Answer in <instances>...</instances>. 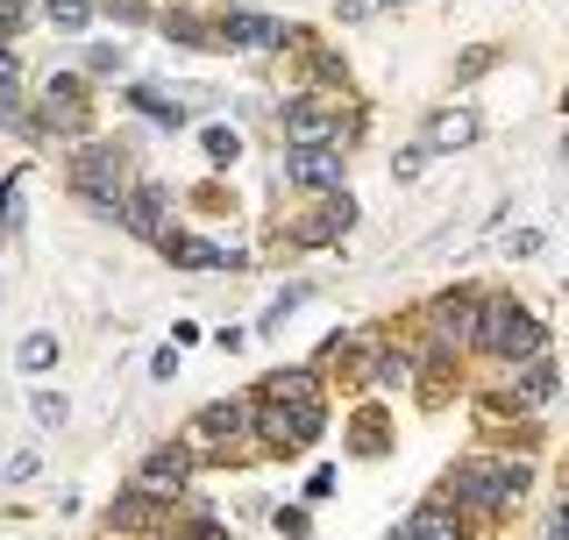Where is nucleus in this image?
Here are the masks:
<instances>
[{"label": "nucleus", "instance_id": "f257e3e1", "mask_svg": "<svg viewBox=\"0 0 569 540\" xmlns=\"http://www.w3.org/2000/svg\"><path fill=\"white\" fill-rule=\"evenodd\" d=\"M527 483L533 470L520 456H498V448H477V456H462L449 477H441V506L462 512L470 527H498V519H512L520 512V498H527Z\"/></svg>", "mask_w": 569, "mask_h": 540}, {"label": "nucleus", "instance_id": "f03ea898", "mask_svg": "<svg viewBox=\"0 0 569 540\" xmlns=\"http://www.w3.org/2000/svg\"><path fill=\"white\" fill-rule=\"evenodd\" d=\"M485 299H491V292H477V284H449V292H435V299L420 306V334H427L420 363H427V370H456L462 356L477 349V320H485Z\"/></svg>", "mask_w": 569, "mask_h": 540}, {"label": "nucleus", "instance_id": "7ed1b4c3", "mask_svg": "<svg viewBox=\"0 0 569 540\" xmlns=\"http://www.w3.org/2000/svg\"><path fill=\"white\" fill-rule=\"evenodd\" d=\"M477 356H491L498 370H520V363H533V356H548L541 313H533L527 299H512V292H491L485 320H477Z\"/></svg>", "mask_w": 569, "mask_h": 540}, {"label": "nucleus", "instance_id": "20e7f679", "mask_svg": "<svg viewBox=\"0 0 569 540\" xmlns=\"http://www.w3.org/2000/svg\"><path fill=\"white\" fill-rule=\"evenodd\" d=\"M64 186L79 192L100 221H121V207H129V150H121V142L86 136L79 150L64 157Z\"/></svg>", "mask_w": 569, "mask_h": 540}, {"label": "nucleus", "instance_id": "39448f33", "mask_svg": "<svg viewBox=\"0 0 569 540\" xmlns=\"http://www.w3.org/2000/svg\"><path fill=\"white\" fill-rule=\"evenodd\" d=\"M278 136L284 150H328V142H342L349 150V114H342V93H299L278 107Z\"/></svg>", "mask_w": 569, "mask_h": 540}, {"label": "nucleus", "instance_id": "423d86ee", "mask_svg": "<svg viewBox=\"0 0 569 540\" xmlns=\"http://www.w3.org/2000/svg\"><path fill=\"white\" fill-rule=\"evenodd\" d=\"M36 121H43V136H64V142L93 136V93H86L79 71H50L43 93H36Z\"/></svg>", "mask_w": 569, "mask_h": 540}, {"label": "nucleus", "instance_id": "0eeeda50", "mask_svg": "<svg viewBox=\"0 0 569 540\" xmlns=\"http://www.w3.org/2000/svg\"><path fill=\"white\" fill-rule=\"evenodd\" d=\"M257 434V391H242V399H213L192 412V427H186V441L200 448V462L213 456V448H228V441H249Z\"/></svg>", "mask_w": 569, "mask_h": 540}, {"label": "nucleus", "instance_id": "6e6552de", "mask_svg": "<svg viewBox=\"0 0 569 540\" xmlns=\"http://www.w3.org/2000/svg\"><path fill=\"white\" fill-rule=\"evenodd\" d=\"M213 29H221V50H299L307 43V29L278 22V14H257V8H221Z\"/></svg>", "mask_w": 569, "mask_h": 540}, {"label": "nucleus", "instance_id": "1a4fd4ad", "mask_svg": "<svg viewBox=\"0 0 569 540\" xmlns=\"http://www.w3.org/2000/svg\"><path fill=\"white\" fill-rule=\"evenodd\" d=\"M192 470H200V448L192 441H157L150 456L136 462V491H150L157 506H171V498H186Z\"/></svg>", "mask_w": 569, "mask_h": 540}, {"label": "nucleus", "instance_id": "9d476101", "mask_svg": "<svg viewBox=\"0 0 569 540\" xmlns=\"http://www.w3.org/2000/svg\"><path fill=\"white\" fill-rule=\"evenodd\" d=\"M284 186L292 192H313V200H328V192H349V150L342 142H328V150H284Z\"/></svg>", "mask_w": 569, "mask_h": 540}, {"label": "nucleus", "instance_id": "9b49d317", "mask_svg": "<svg viewBox=\"0 0 569 540\" xmlns=\"http://www.w3.org/2000/svg\"><path fill=\"white\" fill-rule=\"evenodd\" d=\"M356 213H363V207H356L349 192H328V200H313L292 228H284V242H292V249H335L356 228Z\"/></svg>", "mask_w": 569, "mask_h": 540}, {"label": "nucleus", "instance_id": "f8f14e48", "mask_svg": "<svg viewBox=\"0 0 569 540\" xmlns=\"http://www.w3.org/2000/svg\"><path fill=\"white\" fill-rule=\"evenodd\" d=\"M121 228H129V236H142V242H164V236H171V192L157 186V178H142V186H129Z\"/></svg>", "mask_w": 569, "mask_h": 540}, {"label": "nucleus", "instance_id": "ddd939ff", "mask_svg": "<svg viewBox=\"0 0 569 540\" xmlns=\"http://www.w3.org/2000/svg\"><path fill=\"white\" fill-rule=\"evenodd\" d=\"M164 257L178 263V270H249V257L242 249H221V242H207V236H192V228H171L164 242Z\"/></svg>", "mask_w": 569, "mask_h": 540}, {"label": "nucleus", "instance_id": "4468645a", "mask_svg": "<svg viewBox=\"0 0 569 540\" xmlns=\"http://www.w3.org/2000/svg\"><path fill=\"white\" fill-rule=\"evenodd\" d=\"M477 136H485L477 107H435V114H427V129H420V142H427L435 157H449V150H470Z\"/></svg>", "mask_w": 569, "mask_h": 540}, {"label": "nucleus", "instance_id": "2eb2a0df", "mask_svg": "<svg viewBox=\"0 0 569 540\" xmlns=\"http://www.w3.org/2000/svg\"><path fill=\"white\" fill-rule=\"evenodd\" d=\"M391 540H470V519L449 512L441 498H427V506H413L399 527H391Z\"/></svg>", "mask_w": 569, "mask_h": 540}, {"label": "nucleus", "instance_id": "dca6fc26", "mask_svg": "<svg viewBox=\"0 0 569 540\" xmlns=\"http://www.w3.org/2000/svg\"><path fill=\"white\" fill-rule=\"evenodd\" d=\"M178 93H186V86H150V79H142L121 100H129L142 121H157V129H186V100H178Z\"/></svg>", "mask_w": 569, "mask_h": 540}, {"label": "nucleus", "instance_id": "f3484780", "mask_svg": "<svg viewBox=\"0 0 569 540\" xmlns=\"http://www.w3.org/2000/svg\"><path fill=\"white\" fill-rule=\"evenodd\" d=\"M506 399H512V412H533V406H548L556 399V363L548 356H533V363H520L506 377Z\"/></svg>", "mask_w": 569, "mask_h": 540}, {"label": "nucleus", "instance_id": "a211bd4d", "mask_svg": "<svg viewBox=\"0 0 569 540\" xmlns=\"http://www.w3.org/2000/svg\"><path fill=\"white\" fill-rule=\"evenodd\" d=\"M157 519H164V506H157L150 491H121L114 506H107V533H157Z\"/></svg>", "mask_w": 569, "mask_h": 540}, {"label": "nucleus", "instance_id": "6ab92c4d", "mask_svg": "<svg viewBox=\"0 0 569 540\" xmlns=\"http://www.w3.org/2000/svg\"><path fill=\"white\" fill-rule=\"evenodd\" d=\"M257 399H278V406H307V399H320V370L313 363H299V370H271L257 384Z\"/></svg>", "mask_w": 569, "mask_h": 540}, {"label": "nucleus", "instance_id": "aec40b11", "mask_svg": "<svg viewBox=\"0 0 569 540\" xmlns=\"http://www.w3.org/2000/svg\"><path fill=\"white\" fill-rule=\"evenodd\" d=\"M157 22H164V36H171V43H186V50H221V29H213L207 14H192V8H164Z\"/></svg>", "mask_w": 569, "mask_h": 540}, {"label": "nucleus", "instance_id": "412c9836", "mask_svg": "<svg viewBox=\"0 0 569 540\" xmlns=\"http://www.w3.org/2000/svg\"><path fill=\"white\" fill-rule=\"evenodd\" d=\"M413 370H420V356H413V349H378V356H370V377H363V384L399 391V384H413Z\"/></svg>", "mask_w": 569, "mask_h": 540}, {"label": "nucleus", "instance_id": "4be33fe9", "mask_svg": "<svg viewBox=\"0 0 569 540\" xmlns=\"http://www.w3.org/2000/svg\"><path fill=\"white\" fill-rule=\"evenodd\" d=\"M14 370H22V377L58 370V334H50V328H36V334L22 341V349H14Z\"/></svg>", "mask_w": 569, "mask_h": 540}, {"label": "nucleus", "instance_id": "5701e85b", "mask_svg": "<svg viewBox=\"0 0 569 540\" xmlns=\"http://www.w3.org/2000/svg\"><path fill=\"white\" fill-rule=\"evenodd\" d=\"M43 14H50V29H58V36H86V29H93V0H43Z\"/></svg>", "mask_w": 569, "mask_h": 540}, {"label": "nucleus", "instance_id": "b1692460", "mask_svg": "<svg viewBox=\"0 0 569 540\" xmlns=\"http://www.w3.org/2000/svg\"><path fill=\"white\" fill-rule=\"evenodd\" d=\"M299 50H307V64H313V79H320V93H342V86H349V64H342V58H335V50H328V43H299Z\"/></svg>", "mask_w": 569, "mask_h": 540}, {"label": "nucleus", "instance_id": "393cba45", "mask_svg": "<svg viewBox=\"0 0 569 540\" xmlns=\"http://www.w3.org/2000/svg\"><path fill=\"white\" fill-rule=\"evenodd\" d=\"M200 157H207L213 171H228V164H236V157H242V136H236V129H221V121H213V129H200Z\"/></svg>", "mask_w": 569, "mask_h": 540}, {"label": "nucleus", "instance_id": "a878e982", "mask_svg": "<svg viewBox=\"0 0 569 540\" xmlns=\"http://www.w3.org/2000/svg\"><path fill=\"white\" fill-rule=\"evenodd\" d=\"M307 299H313V284H284V292H278L271 306H263V320H257V328H263V334H278V328H284V320H292Z\"/></svg>", "mask_w": 569, "mask_h": 540}, {"label": "nucleus", "instance_id": "bb28decb", "mask_svg": "<svg viewBox=\"0 0 569 540\" xmlns=\"http://www.w3.org/2000/svg\"><path fill=\"white\" fill-rule=\"evenodd\" d=\"M14 200H22V178H0V242L22 236V207Z\"/></svg>", "mask_w": 569, "mask_h": 540}, {"label": "nucleus", "instance_id": "cd10ccee", "mask_svg": "<svg viewBox=\"0 0 569 540\" xmlns=\"http://www.w3.org/2000/svg\"><path fill=\"white\" fill-rule=\"evenodd\" d=\"M29 412H36V427H50V434H58V427L71 420V406H64V391H36V399H29Z\"/></svg>", "mask_w": 569, "mask_h": 540}, {"label": "nucleus", "instance_id": "c85d7f7f", "mask_svg": "<svg viewBox=\"0 0 569 540\" xmlns=\"http://www.w3.org/2000/svg\"><path fill=\"white\" fill-rule=\"evenodd\" d=\"M391 8H413V0H335V22H370V14H391Z\"/></svg>", "mask_w": 569, "mask_h": 540}, {"label": "nucleus", "instance_id": "c756f323", "mask_svg": "<svg viewBox=\"0 0 569 540\" xmlns=\"http://www.w3.org/2000/svg\"><path fill=\"white\" fill-rule=\"evenodd\" d=\"M86 71L114 79V71H129V50H121V43H86Z\"/></svg>", "mask_w": 569, "mask_h": 540}, {"label": "nucleus", "instance_id": "7c9ffc66", "mask_svg": "<svg viewBox=\"0 0 569 540\" xmlns=\"http://www.w3.org/2000/svg\"><path fill=\"white\" fill-rule=\"evenodd\" d=\"M427 157H435L427 142H413V150H399V157H391V178H399V186H406V178H420V171H427Z\"/></svg>", "mask_w": 569, "mask_h": 540}, {"label": "nucleus", "instance_id": "2f4dec72", "mask_svg": "<svg viewBox=\"0 0 569 540\" xmlns=\"http://www.w3.org/2000/svg\"><path fill=\"white\" fill-rule=\"evenodd\" d=\"M100 14H114V22H150V0H93Z\"/></svg>", "mask_w": 569, "mask_h": 540}, {"label": "nucleus", "instance_id": "473e14b6", "mask_svg": "<svg viewBox=\"0 0 569 540\" xmlns=\"http://www.w3.org/2000/svg\"><path fill=\"white\" fill-rule=\"evenodd\" d=\"M36 470H43V456H36V448H22V456H8V470H0V483H29Z\"/></svg>", "mask_w": 569, "mask_h": 540}, {"label": "nucleus", "instance_id": "72a5a7b5", "mask_svg": "<svg viewBox=\"0 0 569 540\" xmlns=\"http://www.w3.org/2000/svg\"><path fill=\"white\" fill-rule=\"evenodd\" d=\"M491 58H498V50H491V43H477V50H462V64H456V79H477V71H491Z\"/></svg>", "mask_w": 569, "mask_h": 540}, {"label": "nucleus", "instance_id": "f704fd0d", "mask_svg": "<svg viewBox=\"0 0 569 540\" xmlns=\"http://www.w3.org/2000/svg\"><path fill=\"white\" fill-rule=\"evenodd\" d=\"M22 22H29L22 0H0V43H8V36H22Z\"/></svg>", "mask_w": 569, "mask_h": 540}, {"label": "nucleus", "instance_id": "c9c22d12", "mask_svg": "<svg viewBox=\"0 0 569 540\" xmlns=\"http://www.w3.org/2000/svg\"><path fill=\"white\" fill-rule=\"evenodd\" d=\"M320 498H335V470H328V462L307 477V506H320Z\"/></svg>", "mask_w": 569, "mask_h": 540}, {"label": "nucleus", "instance_id": "e433bc0d", "mask_svg": "<svg viewBox=\"0 0 569 540\" xmlns=\"http://www.w3.org/2000/svg\"><path fill=\"white\" fill-rule=\"evenodd\" d=\"M178 540H228V527H221V519H186V533H178Z\"/></svg>", "mask_w": 569, "mask_h": 540}, {"label": "nucleus", "instance_id": "4c0bfd02", "mask_svg": "<svg viewBox=\"0 0 569 540\" xmlns=\"http://www.w3.org/2000/svg\"><path fill=\"white\" fill-rule=\"evenodd\" d=\"M278 533H292V540H307V506H284V512H278Z\"/></svg>", "mask_w": 569, "mask_h": 540}, {"label": "nucleus", "instance_id": "58836bf2", "mask_svg": "<svg viewBox=\"0 0 569 540\" xmlns=\"http://www.w3.org/2000/svg\"><path fill=\"white\" fill-rule=\"evenodd\" d=\"M150 377H157V384H171V377H178V349H157V363H150Z\"/></svg>", "mask_w": 569, "mask_h": 540}, {"label": "nucleus", "instance_id": "ea45409f", "mask_svg": "<svg viewBox=\"0 0 569 540\" xmlns=\"http://www.w3.org/2000/svg\"><path fill=\"white\" fill-rule=\"evenodd\" d=\"M512 257H541V228H520V236H512Z\"/></svg>", "mask_w": 569, "mask_h": 540}, {"label": "nucleus", "instance_id": "a19ab883", "mask_svg": "<svg viewBox=\"0 0 569 540\" xmlns=\"http://www.w3.org/2000/svg\"><path fill=\"white\" fill-rule=\"evenodd\" d=\"M548 540H569V498H562L556 512H548Z\"/></svg>", "mask_w": 569, "mask_h": 540}, {"label": "nucleus", "instance_id": "79ce46f5", "mask_svg": "<svg viewBox=\"0 0 569 540\" xmlns=\"http://www.w3.org/2000/svg\"><path fill=\"white\" fill-rule=\"evenodd\" d=\"M562 164H569V129H562Z\"/></svg>", "mask_w": 569, "mask_h": 540}]
</instances>
